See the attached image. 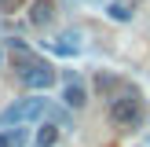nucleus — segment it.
<instances>
[{
    "label": "nucleus",
    "instance_id": "1",
    "mask_svg": "<svg viewBox=\"0 0 150 147\" xmlns=\"http://www.w3.org/2000/svg\"><path fill=\"white\" fill-rule=\"evenodd\" d=\"M110 118H114V125H121V129H136V125L143 121V99H139L136 88L110 99Z\"/></svg>",
    "mask_w": 150,
    "mask_h": 147
},
{
    "label": "nucleus",
    "instance_id": "3",
    "mask_svg": "<svg viewBox=\"0 0 150 147\" xmlns=\"http://www.w3.org/2000/svg\"><path fill=\"white\" fill-rule=\"evenodd\" d=\"M22 85L33 88V92H48V88L55 85V70H51L48 63H40V59H37L29 70H22Z\"/></svg>",
    "mask_w": 150,
    "mask_h": 147
},
{
    "label": "nucleus",
    "instance_id": "4",
    "mask_svg": "<svg viewBox=\"0 0 150 147\" xmlns=\"http://www.w3.org/2000/svg\"><path fill=\"white\" fill-rule=\"evenodd\" d=\"M51 19H55V4L51 0H33L29 4V22L33 26H48Z\"/></svg>",
    "mask_w": 150,
    "mask_h": 147
},
{
    "label": "nucleus",
    "instance_id": "8",
    "mask_svg": "<svg viewBox=\"0 0 150 147\" xmlns=\"http://www.w3.org/2000/svg\"><path fill=\"white\" fill-rule=\"evenodd\" d=\"M22 143V129H15V132H0V147H18Z\"/></svg>",
    "mask_w": 150,
    "mask_h": 147
},
{
    "label": "nucleus",
    "instance_id": "7",
    "mask_svg": "<svg viewBox=\"0 0 150 147\" xmlns=\"http://www.w3.org/2000/svg\"><path fill=\"white\" fill-rule=\"evenodd\" d=\"M55 140H59V125L44 121L40 129H37V147H55Z\"/></svg>",
    "mask_w": 150,
    "mask_h": 147
},
{
    "label": "nucleus",
    "instance_id": "6",
    "mask_svg": "<svg viewBox=\"0 0 150 147\" xmlns=\"http://www.w3.org/2000/svg\"><path fill=\"white\" fill-rule=\"evenodd\" d=\"M106 15L114 22H132L136 11H132V4H125V0H110V4H106Z\"/></svg>",
    "mask_w": 150,
    "mask_h": 147
},
{
    "label": "nucleus",
    "instance_id": "5",
    "mask_svg": "<svg viewBox=\"0 0 150 147\" xmlns=\"http://www.w3.org/2000/svg\"><path fill=\"white\" fill-rule=\"evenodd\" d=\"M62 103H66V107H73V110H81V107L88 103V96H84V88H81L77 81H70V85L62 88Z\"/></svg>",
    "mask_w": 150,
    "mask_h": 147
},
{
    "label": "nucleus",
    "instance_id": "9",
    "mask_svg": "<svg viewBox=\"0 0 150 147\" xmlns=\"http://www.w3.org/2000/svg\"><path fill=\"white\" fill-rule=\"evenodd\" d=\"M95 85H99V92H110V88L117 85V77H114V74H99V77H95Z\"/></svg>",
    "mask_w": 150,
    "mask_h": 147
},
{
    "label": "nucleus",
    "instance_id": "2",
    "mask_svg": "<svg viewBox=\"0 0 150 147\" xmlns=\"http://www.w3.org/2000/svg\"><path fill=\"white\" fill-rule=\"evenodd\" d=\"M44 114V99H15L11 107L0 110V125H22Z\"/></svg>",
    "mask_w": 150,
    "mask_h": 147
}]
</instances>
